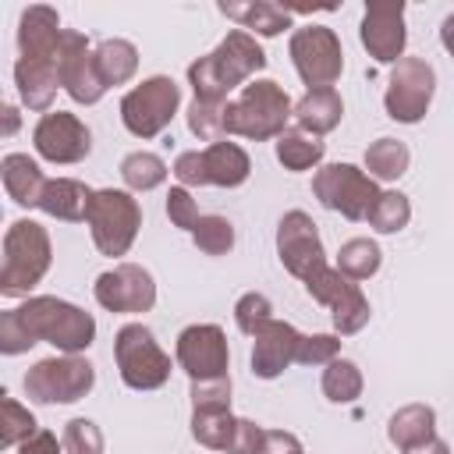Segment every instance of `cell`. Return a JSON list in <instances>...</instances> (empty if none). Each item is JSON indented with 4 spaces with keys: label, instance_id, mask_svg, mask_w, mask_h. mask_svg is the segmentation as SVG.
Here are the masks:
<instances>
[{
    "label": "cell",
    "instance_id": "6da1fadb",
    "mask_svg": "<svg viewBox=\"0 0 454 454\" xmlns=\"http://www.w3.org/2000/svg\"><path fill=\"white\" fill-rule=\"evenodd\" d=\"M53 344L64 355H78L96 340V319L53 294H35L18 309H7L0 316V351L21 355L32 344Z\"/></svg>",
    "mask_w": 454,
    "mask_h": 454
},
{
    "label": "cell",
    "instance_id": "7a4b0ae2",
    "mask_svg": "<svg viewBox=\"0 0 454 454\" xmlns=\"http://www.w3.org/2000/svg\"><path fill=\"white\" fill-rule=\"evenodd\" d=\"M262 67H266V53L255 43V35H248L245 28H234L223 35V43L213 53L188 64V85L195 99L227 103V96Z\"/></svg>",
    "mask_w": 454,
    "mask_h": 454
},
{
    "label": "cell",
    "instance_id": "3957f363",
    "mask_svg": "<svg viewBox=\"0 0 454 454\" xmlns=\"http://www.w3.org/2000/svg\"><path fill=\"white\" fill-rule=\"evenodd\" d=\"M291 117H294V106H291L287 92L277 82L259 78V82L245 85L238 92V99H227L223 135H241V138H252V142L280 138L287 131Z\"/></svg>",
    "mask_w": 454,
    "mask_h": 454
},
{
    "label": "cell",
    "instance_id": "277c9868",
    "mask_svg": "<svg viewBox=\"0 0 454 454\" xmlns=\"http://www.w3.org/2000/svg\"><path fill=\"white\" fill-rule=\"evenodd\" d=\"M53 245L43 223L14 220L4 234V262H0V294L18 298L28 294L50 270Z\"/></svg>",
    "mask_w": 454,
    "mask_h": 454
},
{
    "label": "cell",
    "instance_id": "5b68a950",
    "mask_svg": "<svg viewBox=\"0 0 454 454\" xmlns=\"http://www.w3.org/2000/svg\"><path fill=\"white\" fill-rule=\"evenodd\" d=\"M85 223H89V234H92V245L103 252V255H124L135 238H138V227H142V206L131 192H121V188H99L92 192L89 199V213H85Z\"/></svg>",
    "mask_w": 454,
    "mask_h": 454
},
{
    "label": "cell",
    "instance_id": "8992f818",
    "mask_svg": "<svg viewBox=\"0 0 454 454\" xmlns=\"http://www.w3.org/2000/svg\"><path fill=\"white\" fill-rule=\"evenodd\" d=\"M248 174H252L248 153L227 138L209 142L206 149H188L174 160V177L181 181V188H202V184L238 188L248 181Z\"/></svg>",
    "mask_w": 454,
    "mask_h": 454
},
{
    "label": "cell",
    "instance_id": "52a82bcc",
    "mask_svg": "<svg viewBox=\"0 0 454 454\" xmlns=\"http://www.w3.org/2000/svg\"><path fill=\"white\" fill-rule=\"evenodd\" d=\"M117 372L131 390H160L170 380V355L156 344L153 330L142 323H128L114 337Z\"/></svg>",
    "mask_w": 454,
    "mask_h": 454
},
{
    "label": "cell",
    "instance_id": "ba28073f",
    "mask_svg": "<svg viewBox=\"0 0 454 454\" xmlns=\"http://www.w3.org/2000/svg\"><path fill=\"white\" fill-rule=\"evenodd\" d=\"M181 106V85L170 74H153L138 82L121 99V121L135 138H156Z\"/></svg>",
    "mask_w": 454,
    "mask_h": 454
},
{
    "label": "cell",
    "instance_id": "9c48e42d",
    "mask_svg": "<svg viewBox=\"0 0 454 454\" xmlns=\"http://www.w3.org/2000/svg\"><path fill=\"white\" fill-rule=\"evenodd\" d=\"M312 195L319 199V206L340 213L344 220H369L380 188L355 163H326L312 177Z\"/></svg>",
    "mask_w": 454,
    "mask_h": 454
},
{
    "label": "cell",
    "instance_id": "30bf717a",
    "mask_svg": "<svg viewBox=\"0 0 454 454\" xmlns=\"http://www.w3.org/2000/svg\"><path fill=\"white\" fill-rule=\"evenodd\" d=\"M96 383V369L82 355L43 358L25 372V394L35 404H74Z\"/></svg>",
    "mask_w": 454,
    "mask_h": 454
},
{
    "label": "cell",
    "instance_id": "8fae6325",
    "mask_svg": "<svg viewBox=\"0 0 454 454\" xmlns=\"http://www.w3.org/2000/svg\"><path fill=\"white\" fill-rule=\"evenodd\" d=\"M291 64L309 89H333L344 71V50L333 28L326 25H301L291 32Z\"/></svg>",
    "mask_w": 454,
    "mask_h": 454
},
{
    "label": "cell",
    "instance_id": "7c38bea8",
    "mask_svg": "<svg viewBox=\"0 0 454 454\" xmlns=\"http://www.w3.org/2000/svg\"><path fill=\"white\" fill-rule=\"evenodd\" d=\"M433 89H436V71L429 60L422 57H401L390 71L387 92H383V106L390 121L401 124H415L426 117L429 103H433Z\"/></svg>",
    "mask_w": 454,
    "mask_h": 454
},
{
    "label": "cell",
    "instance_id": "4fadbf2b",
    "mask_svg": "<svg viewBox=\"0 0 454 454\" xmlns=\"http://www.w3.org/2000/svg\"><path fill=\"white\" fill-rule=\"evenodd\" d=\"M305 291H309L312 301H319V305L330 309L333 330L340 337H351V333H358L369 323V301H365L358 280H348L337 266H326L316 277H309L305 280Z\"/></svg>",
    "mask_w": 454,
    "mask_h": 454
},
{
    "label": "cell",
    "instance_id": "5bb4252c",
    "mask_svg": "<svg viewBox=\"0 0 454 454\" xmlns=\"http://www.w3.org/2000/svg\"><path fill=\"white\" fill-rule=\"evenodd\" d=\"M277 255H280L284 270L291 277H298L301 284L309 277H316L319 270H326V252H323L319 231H316V223L305 209H291V213L280 216V223H277Z\"/></svg>",
    "mask_w": 454,
    "mask_h": 454
},
{
    "label": "cell",
    "instance_id": "9a60e30c",
    "mask_svg": "<svg viewBox=\"0 0 454 454\" xmlns=\"http://www.w3.org/2000/svg\"><path fill=\"white\" fill-rule=\"evenodd\" d=\"M57 74H60V89L82 106L99 103L106 92V82L96 67V50H89V39L74 28H64V35H60Z\"/></svg>",
    "mask_w": 454,
    "mask_h": 454
},
{
    "label": "cell",
    "instance_id": "2e32d148",
    "mask_svg": "<svg viewBox=\"0 0 454 454\" xmlns=\"http://www.w3.org/2000/svg\"><path fill=\"white\" fill-rule=\"evenodd\" d=\"M177 365L188 372L192 383L202 380H220L231 369V351H227V333L216 323H192L177 333Z\"/></svg>",
    "mask_w": 454,
    "mask_h": 454
},
{
    "label": "cell",
    "instance_id": "e0dca14e",
    "mask_svg": "<svg viewBox=\"0 0 454 454\" xmlns=\"http://www.w3.org/2000/svg\"><path fill=\"white\" fill-rule=\"evenodd\" d=\"M92 294L106 312H149L156 305L153 273L138 262H121L99 273L92 284Z\"/></svg>",
    "mask_w": 454,
    "mask_h": 454
},
{
    "label": "cell",
    "instance_id": "ac0fdd59",
    "mask_svg": "<svg viewBox=\"0 0 454 454\" xmlns=\"http://www.w3.org/2000/svg\"><path fill=\"white\" fill-rule=\"evenodd\" d=\"M32 145L50 163H78L92 149V131L67 110H50L32 128Z\"/></svg>",
    "mask_w": 454,
    "mask_h": 454
},
{
    "label": "cell",
    "instance_id": "d6986e66",
    "mask_svg": "<svg viewBox=\"0 0 454 454\" xmlns=\"http://www.w3.org/2000/svg\"><path fill=\"white\" fill-rule=\"evenodd\" d=\"M358 35H362V46L369 50V57L376 64H397L401 53H404V43H408L404 4L401 0H372V4H365Z\"/></svg>",
    "mask_w": 454,
    "mask_h": 454
},
{
    "label": "cell",
    "instance_id": "ffe728a7",
    "mask_svg": "<svg viewBox=\"0 0 454 454\" xmlns=\"http://www.w3.org/2000/svg\"><path fill=\"white\" fill-rule=\"evenodd\" d=\"M298 340H301V333L291 323L270 319L255 333V344H252V372L259 380H277L298 358Z\"/></svg>",
    "mask_w": 454,
    "mask_h": 454
},
{
    "label": "cell",
    "instance_id": "44dd1931",
    "mask_svg": "<svg viewBox=\"0 0 454 454\" xmlns=\"http://www.w3.org/2000/svg\"><path fill=\"white\" fill-rule=\"evenodd\" d=\"M60 14L53 7H28L21 11V21H18V50L21 57L28 60H57V50H60Z\"/></svg>",
    "mask_w": 454,
    "mask_h": 454
},
{
    "label": "cell",
    "instance_id": "7402d4cb",
    "mask_svg": "<svg viewBox=\"0 0 454 454\" xmlns=\"http://www.w3.org/2000/svg\"><path fill=\"white\" fill-rule=\"evenodd\" d=\"M14 85H18V96H21V103L28 110L50 114L57 85H60L57 60H28V57H21L14 64Z\"/></svg>",
    "mask_w": 454,
    "mask_h": 454
},
{
    "label": "cell",
    "instance_id": "603a6c76",
    "mask_svg": "<svg viewBox=\"0 0 454 454\" xmlns=\"http://www.w3.org/2000/svg\"><path fill=\"white\" fill-rule=\"evenodd\" d=\"M344 117V103H340V92L337 89H309L298 103H294V121L305 135H326L340 124Z\"/></svg>",
    "mask_w": 454,
    "mask_h": 454
},
{
    "label": "cell",
    "instance_id": "cb8c5ba5",
    "mask_svg": "<svg viewBox=\"0 0 454 454\" xmlns=\"http://www.w3.org/2000/svg\"><path fill=\"white\" fill-rule=\"evenodd\" d=\"M0 177H4V192L18 206H39V199L46 192V177L28 153H7L0 163Z\"/></svg>",
    "mask_w": 454,
    "mask_h": 454
},
{
    "label": "cell",
    "instance_id": "d4e9b609",
    "mask_svg": "<svg viewBox=\"0 0 454 454\" xmlns=\"http://www.w3.org/2000/svg\"><path fill=\"white\" fill-rule=\"evenodd\" d=\"M220 14L238 21V28H245L248 35H280L284 28H291V11L280 4H266V0H248V4H220Z\"/></svg>",
    "mask_w": 454,
    "mask_h": 454
},
{
    "label": "cell",
    "instance_id": "484cf974",
    "mask_svg": "<svg viewBox=\"0 0 454 454\" xmlns=\"http://www.w3.org/2000/svg\"><path fill=\"white\" fill-rule=\"evenodd\" d=\"M436 436V411L429 404H404L390 415L387 422V440L397 447V450H408V447H419L426 440Z\"/></svg>",
    "mask_w": 454,
    "mask_h": 454
},
{
    "label": "cell",
    "instance_id": "4316f807",
    "mask_svg": "<svg viewBox=\"0 0 454 454\" xmlns=\"http://www.w3.org/2000/svg\"><path fill=\"white\" fill-rule=\"evenodd\" d=\"M89 199H92V188L89 184H82L74 177H53V181H46V192L39 199V209L46 216H57V220H85Z\"/></svg>",
    "mask_w": 454,
    "mask_h": 454
},
{
    "label": "cell",
    "instance_id": "83f0119b",
    "mask_svg": "<svg viewBox=\"0 0 454 454\" xmlns=\"http://www.w3.org/2000/svg\"><path fill=\"white\" fill-rule=\"evenodd\" d=\"M96 67H99L106 89L110 85H124L138 71V50L128 39H103L96 46Z\"/></svg>",
    "mask_w": 454,
    "mask_h": 454
},
{
    "label": "cell",
    "instance_id": "f1b7e54d",
    "mask_svg": "<svg viewBox=\"0 0 454 454\" xmlns=\"http://www.w3.org/2000/svg\"><path fill=\"white\" fill-rule=\"evenodd\" d=\"M408 160H411V153L401 138H376L365 149V170L372 181H397L408 170Z\"/></svg>",
    "mask_w": 454,
    "mask_h": 454
},
{
    "label": "cell",
    "instance_id": "f546056e",
    "mask_svg": "<svg viewBox=\"0 0 454 454\" xmlns=\"http://www.w3.org/2000/svg\"><path fill=\"white\" fill-rule=\"evenodd\" d=\"M277 160L284 163V170H309L323 160V142L316 135H305L301 128H287L277 138Z\"/></svg>",
    "mask_w": 454,
    "mask_h": 454
},
{
    "label": "cell",
    "instance_id": "4dcf8cb0",
    "mask_svg": "<svg viewBox=\"0 0 454 454\" xmlns=\"http://www.w3.org/2000/svg\"><path fill=\"white\" fill-rule=\"evenodd\" d=\"M121 177L131 192H153L167 181V163H163V156L138 149V153H128L121 160Z\"/></svg>",
    "mask_w": 454,
    "mask_h": 454
},
{
    "label": "cell",
    "instance_id": "1f68e13d",
    "mask_svg": "<svg viewBox=\"0 0 454 454\" xmlns=\"http://www.w3.org/2000/svg\"><path fill=\"white\" fill-rule=\"evenodd\" d=\"M383 262V252L372 238H351L340 245L337 252V270L348 277V280H369Z\"/></svg>",
    "mask_w": 454,
    "mask_h": 454
},
{
    "label": "cell",
    "instance_id": "d6a6232c",
    "mask_svg": "<svg viewBox=\"0 0 454 454\" xmlns=\"http://www.w3.org/2000/svg\"><path fill=\"white\" fill-rule=\"evenodd\" d=\"M238 419L231 411H192V436L209 450H231Z\"/></svg>",
    "mask_w": 454,
    "mask_h": 454
},
{
    "label": "cell",
    "instance_id": "836d02e7",
    "mask_svg": "<svg viewBox=\"0 0 454 454\" xmlns=\"http://www.w3.org/2000/svg\"><path fill=\"white\" fill-rule=\"evenodd\" d=\"M323 394L333 404H351L362 394V369L351 358H333L323 369Z\"/></svg>",
    "mask_w": 454,
    "mask_h": 454
},
{
    "label": "cell",
    "instance_id": "e575fe53",
    "mask_svg": "<svg viewBox=\"0 0 454 454\" xmlns=\"http://www.w3.org/2000/svg\"><path fill=\"white\" fill-rule=\"evenodd\" d=\"M0 411H4V419H0V447H21L25 440H32V436L39 433L35 415H32L25 404H18L14 397L4 394Z\"/></svg>",
    "mask_w": 454,
    "mask_h": 454
},
{
    "label": "cell",
    "instance_id": "d590c367",
    "mask_svg": "<svg viewBox=\"0 0 454 454\" xmlns=\"http://www.w3.org/2000/svg\"><path fill=\"white\" fill-rule=\"evenodd\" d=\"M192 238H195V248L199 252H206V255H227L234 248V223L227 216H220V213H206V216H199Z\"/></svg>",
    "mask_w": 454,
    "mask_h": 454
},
{
    "label": "cell",
    "instance_id": "8d00e7d4",
    "mask_svg": "<svg viewBox=\"0 0 454 454\" xmlns=\"http://www.w3.org/2000/svg\"><path fill=\"white\" fill-rule=\"evenodd\" d=\"M411 220V202L401 192H380L372 213H369V227L380 234H397L401 227H408Z\"/></svg>",
    "mask_w": 454,
    "mask_h": 454
},
{
    "label": "cell",
    "instance_id": "74e56055",
    "mask_svg": "<svg viewBox=\"0 0 454 454\" xmlns=\"http://www.w3.org/2000/svg\"><path fill=\"white\" fill-rule=\"evenodd\" d=\"M223 106L227 103H206V99H192L188 106V131L202 142H220L223 138Z\"/></svg>",
    "mask_w": 454,
    "mask_h": 454
},
{
    "label": "cell",
    "instance_id": "f35d334b",
    "mask_svg": "<svg viewBox=\"0 0 454 454\" xmlns=\"http://www.w3.org/2000/svg\"><path fill=\"white\" fill-rule=\"evenodd\" d=\"M270 319H273V305H270V298H266V294L248 291V294H241V298H238V305H234V323H238V330H241V333L255 337Z\"/></svg>",
    "mask_w": 454,
    "mask_h": 454
},
{
    "label": "cell",
    "instance_id": "ab89813d",
    "mask_svg": "<svg viewBox=\"0 0 454 454\" xmlns=\"http://www.w3.org/2000/svg\"><path fill=\"white\" fill-rule=\"evenodd\" d=\"M64 454H103V433L92 419H71L64 426Z\"/></svg>",
    "mask_w": 454,
    "mask_h": 454
},
{
    "label": "cell",
    "instance_id": "60d3db41",
    "mask_svg": "<svg viewBox=\"0 0 454 454\" xmlns=\"http://www.w3.org/2000/svg\"><path fill=\"white\" fill-rule=\"evenodd\" d=\"M340 358V337L337 333H301L298 340V365H330Z\"/></svg>",
    "mask_w": 454,
    "mask_h": 454
},
{
    "label": "cell",
    "instance_id": "b9f144b4",
    "mask_svg": "<svg viewBox=\"0 0 454 454\" xmlns=\"http://www.w3.org/2000/svg\"><path fill=\"white\" fill-rule=\"evenodd\" d=\"M192 411H231V376L192 383Z\"/></svg>",
    "mask_w": 454,
    "mask_h": 454
},
{
    "label": "cell",
    "instance_id": "7bdbcfd3",
    "mask_svg": "<svg viewBox=\"0 0 454 454\" xmlns=\"http://www.w3.org/2000/svg\"><path fill=\"white\" fill-rule=\"evenodd\" d=\"M167 216H170L174 227L195 231V223H199L202 213H199V206H195V199H192L188 188H170V192H167Z\"/></svg>",
    "mask_w": 454,
    "mask_h": 454
},
{
    "label": "cell",
    "instance_id": "ee69618b",
    "mask_svg": "<svg viewBox=\"0 0 454 454\" xmlns=\"http://www.w3.org/2000/svg\"><path fill=\"white\" fill-rule=\"evenodd\" d=\"M259 443H262V426H255L252 419H238L234 443L227 454H259Z\"/></svg>",
    "mask_w": 454,
    "mask_h": 454
},
{
    "label": "cell",
    "instance_id": "f6af8a7d",
    "mask_svg": "<svg viewBox=\"0 0 454 454\" xmlns=\"http://www.w3.org/2000/svg\"><path fill=\"white\" fill-rule=\"evenodd\" d=\"M259 454H301V440L284 429H262Z\"/></svg>",
    "mask_w": 454,
    "mask_h": 454
},
{
    "label": "cell",
    "instance_id": "bcb514c9",
    "mask_svg": "<svg viewBox=\"0 0 454 454\" xmlns=\"http://www.w3.org/2000/svg\"><path fill=\"white\" fill-rule=\"evenodd\" d=\"M21 454H64V443H57V433L39 429L32 440L21 443Z\"/></svg>",
    "mask_w": 454,
    "mask_h": 454
},
{
    "label": "cell",
    "instance_id": "7dc6e473",
    "mask_svg": "<svg viewBox=\"0 0 454 454\" xmlns=\"http://www.w3.org/2000/svg\"><path fill=\"white\" fill-rule=\"evenodd\" d=\"M401 454H450V447H447L440 436H433V440H426V443H419V447H408V450H401Z\"/></svg>",
    "mask_w": 454,
    "mask_h": 454
},
{
    "label": "cell",
    "instance_id": "c3c4849f",
    "mask_svg": "<svg viewBox=\"0 0 454 454\" xmlns=\"http://www.w3.org/2000/svg\"><path fill=\"white\" fill-rule=\"evenodd\" d=\"M440 43H443V50L454 57V14L443 18V25H440Z\"/></svg>",
    "mask_w": 454,
    "mask_h": 454
},
{
    "label": "cell",
    "instance_id": "681fc988",
    "mask_svg": "<svg viewBox=\"0 0 454 454\" xmlns=\"http://www.w3.org/2000/svg\"><path fill=\"white\" fill-rule=\"evenodd\" d=\"M14 131H18V110L4 106V135H14Z\"/></svg>",
    "mask_w": 454,
    "mask_h": 454
}]
</instances>
